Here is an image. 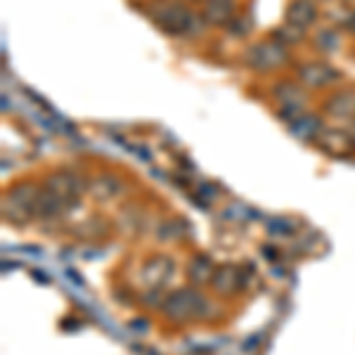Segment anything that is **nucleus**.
<instances>
[{"label":"nucleus","mask_w":355,"mask_h":355,"mask_svg":"<svg viewBox=\"0 0 355 355\" xmlns=\"http://www.w3.org/2000/svg\"><path fill=\"white\" fill-rule=\"evenodd\" d=\"M318 45H320V50L331 53V50H336V45H339V36H336V31H331V28H324V31L318 33Z\"/></svg>","instance_id":"nucleus-13"},{"label":"nucleus","mask_w":355,"mask_h":355,"mask_svg":"<svg viewBox=\"0 0 355 355\" xmlns=\"http://www.w3.org/2000/svg\"><path fill=\"white\" fill-rule=\"evenodd\" d=\"M289 133L306 142L318 140V137L322 135V121H320L318 116H306V114H301V116L294 119V123H289Z\"/></svg>","instance_id":"nucleus-10"},{"label":"nucleus","mask_w":355,"mask_h":355,"mask_svg":"<svg viewBox=\"0 0 355 355\" xmlns=\"http://www.w3.org/2000/svg\"><path fill=\"white\" fill-rule=\"evenodd\" d=\"M154 24L162 28L168 36H187V33H197V19L182 3H164L152 12Z\"/></svg>","instance_id":"nucleus-1"},{"label":"nucleus","mask_w":355,"mask_h":355,"mask_svg":"<svg viewBox=\"0 0 355 355\" xmlns=\"http://www.w3.org/2000/svg\"><path fill=\"white\" fill-rule=\"evenodd\" d=\"M318 19V8H315L313 0H291L287 10V24L306 31L308 26L315 24Z\"/></svg>","instance_id":"nucleus-7"},{"label":"nucleus","mask_w":355,"mask_h":355,"mask_svg":"<svg viewBox=\"0 0 355 355\" xmlns=\"http://www.w3.org/2000/svg\"><path fill=\"white\" fill-rule=\"evenodd\" d=\"M299 78L308 88H327L339 78V71L329 64H322V62H306L299 69Z\"/></svg>","instance_id":"nucleus-4"},{"label":"nucleus","mask_w":355,"mask_h":355,"mask_svg":"<svg viewBox=\"0 0 355 355\" xmlns=\"http://www.w3.org/2000/svg\"><path fill=\"white\" fill-rule=\"evenodd\" d=\"M90 192H93L97 199H112L121 192V182L114 175H97L90 180Z\"/></svg>","instance_id":"nucleus-11"},{"label":"nucleus","mask_w":355,"mask_h":355,"mask_svg":"<svg viewBox=\"0 0 355 355\" xmlns=\"http://www.w3.org/2000/svg\"><path fill=\"white\" fill-rule=\"evenodd\" d=\"M275 97L279 102V114L289 121H294L296 116H301V107L306 102V90L299 83L282 81L275 88Z\"/></svg>","instance_id":"nucleus-3"},{"label":"nucleus","mask_w":355,"mask_h":355,"mask_svg":"<svg viewBox=\"0 0 355 355\" xmlns=\"http://www.w3.org/2000/svg\"><path fill=\"white\" fill-rule=\"evenodd\" d=\"M234 0H204V8L202 15L209 24L214 26H223V24H230L234 19Z\"/></svg>","instance_id":"nucleus-8"},{"label":"nucleus","mask_w":355,"mask_h":355,"mask_svg":"<svg viewBox=\"0 0 355 355\" xmlns=\"http://www.w3.org/2000/svg\"><path fill=\"white\" fill-rule=\"evenodd\" d=\"M190 270H192V279H206L211 272V263H209V259H204L202 256V259H197L192 263Z\"/></svg>","instance_id":"nucleus-14"},{"label":"nucleus","mask_w":355,"mask_h":355,"mask_svg":"<svg viewBox=\"0 0 355 355\" xmlns=\"http://www.w3.org/2000/svg\"><path fill=\"white\" fill-rule=\"evenodd\" d=\"M318 140L324 152L336 154V157H343V154L353 150V135L343 133V130H322V135Z\"/></svg>","instance_id":"nucleus-9"},{"label":"nucleus","mask_w":355,"mask_h":355,"mask_svg":"<svg viewBox=\"0 0 355 355\" xmlns=\"http://www.w3.org/2000/svg\"><path fill=\"white\" fill-rule=\"evenodd\" d=\"M81 187H83V182L78 180L73 173H67V171L50 175V180H48V192H53L55 197H60L64 204L73 202V199H76V194L81 192Z\"/></svg>","instance_id":"nucleus-5"},{"label":"nucleus","mask_w":355,"mask_h":355,"mask_svg":"<svg viewBox=\"0 0 355 355\" xmlns=\"http://www.w3.org/2000/svg\"><path fill=\"white\" fill-rule=\"evenodd\" d=\"M246 62L251 64V69H259V71H272V69H279L289 62V50L284 43H279L277 38H270V41H261L256 43L254 48H249L246 53Z\"/></svg>","instance_id":"nucleus-2"},{"label":"nucleus","mask_w":355,"mask_h":355,"mask_svg":"<svg viewBox=\"0 0 355 355\" xmlns=\"http://www.w3.org/2000/svg\"><path fill=\"white\" fill-rule=\"evenodd\" d=\"M327 112L334 114V116H351V114H355V93L341 90V93H336L334 97H329Z\"/></svg>","instance_id":"nucleus-12"},{"label":"nucleus","mask_w":355,"mask_h":355,"mask_svg":"<svg viewBox=\"0 0 355 355\" xmlns=\"http://www.w3.org/2000/svg\"><path fill=\"white\" fill-rule=\"evenodd\" d=\"M199 306H202V299L192 291H178V294L168 296L166 301V313L173 315V318H192V315H199Z\"/></svg>","instance_id":"nucleus-6"}]
</instances>
